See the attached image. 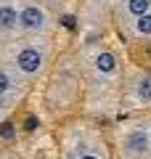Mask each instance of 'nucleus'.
I'll use <instances>...</instances> for the list:
<instances>
[{"instance_id":"obj_8","label":"nucleus","mask_w":151,"mask_h":159,"mask_svg":"<svg viewBox=\"0 0 151 159\" xmlns=\"http://www.w3.org/2000/svg\"><path fill=\"white\" fill-rule=\"evenodd\" d=\"M127 93L135 98V103H149L151 101V72H138L127 85Z\"/></svg>"},{"instance_id":"obj_5","label":"nucleus","mask_w":151,"mask_h":159,"mask_svg":"<svg viewBox=\"0 0 151 159\" xmlns=\"http://www.w3.org/2000/svg\"><path fill=\"white\" fill-rule=\"evenodd\" d=\"M27 93V82L0 58V119L8 117Z\"/></svg>"},{"instance_id":"obj_9","label":"nucleus","mask_w":151,"mask_h":159,"mask_svg":"<svg viewBox=\"0 0 151 159\" xmlns=\"http://www.w3.org/2000/svg\"><path fill=\"white\" fill-rule=\"evenodd\" d=\"M64 159H106V157L95 143L80 141V143H72V146L64 148Z\"/></svg>"},{"instance_id":"obj_2","label":"nucleus","mask_w":151,"mask_h":159,"mask_svg":"<svg viewBox=\"0 0 151 159\" xmlns=\"http://www.w3.org/2000/svg\"><path fill=\"white\" fill-rule=\"evenodd\" d=\"M53 13L43 0H19V37H50Z\"/></svg>"},{"instance_id":"obj_1","label":"nucleus","mask_w":151,"mask_h":159,"mask_svg":"<svg viewBox=\"0 0 151 159\" xmlns=\"http://www.w3.org/2000/svg\"><path fill=\"white\" fill-rule=\"evenodd\" d=\"M0 58L29 85L50 66V37H16L0 45Z\"/></svg>"},{"instance_id":"obj_7","label":"nucleus","mask_w":151,"mask_h":159,"mask_svg":"<svg viewBox=\"0 0 151 159\" xmlns=\"http://www.w3.org/2000/svg\"><path fill=\"white\" fill-rule=\"evenodd\" d=\"M112 11H114V19H117L122 27H127L130 21L151 13V0H117V6H114Z\"/></svg>"},{"instance_id":"obj_3","label":"nucleus","mask_w":151,"mask_h":159,"mask_svg":"<svg viewBox=\"0 0 151 159\" xmlns=\"http://www.w3.org/2000/svg\"><path fill=\"white\" fill-rule=\"evenodd\" d=\"M117 154L122 159H151V127L140 122L122 125L117 133Z\"/></svg>"},{"instance_id":"obj_6","label":"nucleus","mask_w":151,"mask_h":159,"mask_svg":"<svg viewBox=\"0 0 151 159\" xmlns=\"http://www.w3.org/2000/svg\"><path fill=\"white\" fill-rule=\"evenodd\" d=\"M19 37V0H0V45Z\"/></svg>"},{"instance_id":"obj_4","label":"nucleus","mask_w":151,"mask_h":159,"mask_svg":"<svg viewBox=\"0 0 151 159\" xmlns=\"http://www.w3.org/2000/svg\"><path fill=\"white\" fill-rule=\"evenodd\" d=\"M88 72L95 82H117L119 80V58L106 45H90L88 53Z\"/></svg>"},{"instance_id":"obj_11","label":"nucleus","mask_w":151,"mask_h":159,"mask_svg":"<svg viewBox=\"0 0 151 159\" xmlns=\"http://www.w3.org/2000/svg\"><path fill=\"white\" fill-rule=\"evenodd\" d=\"M95 3H101V6H112V8L117 6V0H95Z\"/></svg>"},{"instance_id":"obj_10","label":"nucleus","mask_w":151,"mask_h":159,"mask_svg":"<svg viewBox=\"0 0 151 159\" xmlns=\"http://www.w3.org/2000/svg\"><path fill=\"white\" fill-rule=\"evenodd\" d=\"M127 34L130 37H138V40H151V13H146V16L135 19V21H130L127 27Z\"/></svg>"}]
</instances>
